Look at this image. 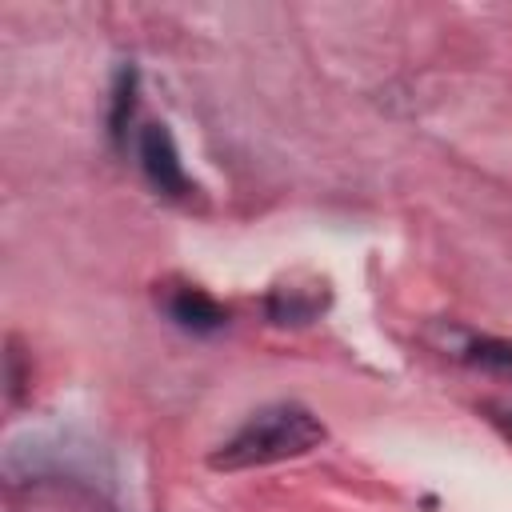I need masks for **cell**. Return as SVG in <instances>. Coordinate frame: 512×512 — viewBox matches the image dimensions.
Here are the masks:
<instances>
[{
    "instance_id": "cell-1",
    "label": "cell",
    "mask_w": 512,
    "mask_h": 512,
    "mask_svg": "<svg viewBox=\"0 0 512 512\" xmlns=\"http://www.w3.org/2000/svg\"><path fill=\"white\" fill-rule=\"evenodd\" d=\"M324 440V424L312 408L304 404H268L260 412H252L212 456V468L224 472H240V468H264V464H280L292 456L312 452Z\"/></svg>"
},
{
    "instance_id": "cell-2",
    "label": "cell",
    "mask_w": 512,
    "mask_h": 512,
    "mask_svg": "<svg viewBox=\"0 0 512 512\" xmlns=\"http://www.w3.org/2000/svg\"><path fill=\"white\" fill-rule=\"evenodd\" d=\"M136 160H140V172H144V180L152 184L156 196L188 200L196 192V184L184 172V160L176 152V140L164 124H144L136 132Z\"/></svg>"
},
{
    "instance_id": "cell-3",
    "label": "cell",
    "mask_w": 512,
    "mask_h": 512,
    "mask_svg": "<svg viewBox=\"0 0 512 512\" xmlns=\"http://www.w3.org/2000/svg\"><path fill=\"white\" fill-rule=\"evenodd\" d=\"M164 312L172 316V324H180L184 332H196V336L220 332L228 324V308L220 300H212L204 288H192V284L172 288L164 296Z\"/></svg>"
},
{
    "instance_id": "cell-4",
    "label": "cell",
    "mask_w": 512,
    "mask_h": 512,
    "mask_svg": "<svg viewBox=\"0 0 512 512\" xmlns=\"http://www.w3.org/2000/svg\"><path fill=\"white\" fill-rule=\"evenodd\" d=\"M324 300L328 296L316 292V288H276L268 296V316L276 324H304L324 308Z\"/></svg>"
},
{
    "instance_id": "cell-5",
    "label": "cell",
    "mask_w": 512,
    "mask_h": 512,
    "mask_svg": "<svg viewBox=\"0 0 512 512\" xmlns=\"http://www.w3.org/2000/svg\"><path fill=\"white\" fill-rule=\"evenodd\" d=\"M132 116H136V68L124 64L112 80V112H108V136H112L116 148H124Z\"/></svg>"
},
{
    "instance_id": "cell-6",
    "label": "cell",
    "mask_w": 512,
    "mask_h": 512,
    "mask_svg": "<svg viewBox=\"0 0 512 512\" xmlns=\"http://www.w3.org/2000/svg\"><path fill=\"white\" fill-rule=\"evenodd\" d=\"M460 360L472 364V368H484V372L512 376V340H500V336H468L464 348H460Z\"/></svg>"
},
{
    "instance_id": "cell-7",
    "label": "cell",
    "mask_w": 512,
    "mask_h": 512,
    "mask_svg": "<svg viewBox=\"0 0 512 512\" xmlns=\"http://www.w3.org/2000/svg\"><path fill=\"white\" fill-rule=\"evenodd\" d=\"M492 424L512 440V408H492Z\"/></svg>"
}]
</instances>
